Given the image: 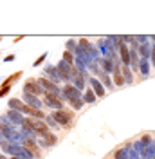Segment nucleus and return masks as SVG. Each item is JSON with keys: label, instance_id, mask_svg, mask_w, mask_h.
I'll return each mask as SVG.
<instances>
[{"label": "nucleus", "instance_id": "obj_8", "mask_svg": "<svg viewBox=\"0 0 155 159\" xmlns=\"http://www.w3.org/2000/svg\"><path fill=\"white\" fill-rule=\"evenodd\" d=\"M24 103L27 105V107H31V109H36V110H42V105H43V101L42 99H38V96H33V94H25L24 92Z\"/></svg>", "mask_w": 155, "mask_h": 159}, {"label": "nucleus", "instance_id": "obj_6", "mask_svg": "<svg viewBox=\"0 0 155 159\" xmlns=\"http://www.w3.org/2000/svg\"><path fill=\"white\" fill-rule=\"evenodd\" d=\"M43 74H45V78L51 80V81H54V83H58V81H61V78H60L58 74V69H56V65H45L43 67Z\"/></svg>", "mask_w": 155, "mask_h": 159}, {"label": "nucleus", "instance_id": "obj_15", "mask_svg": "<svg viewBox=\"0 0 155 159\" xmlns=\"http://www.w3.org/2000/svg\"><path fill=\"white\" fill-rule=\"evenodd\" d=\"M43 121L47 123V127H49V129H52V130H58V129H60L58 121H56V119L52 118V116H47V118L43 119Z\"/></svg>", "mask_w": 155, "mask_h": 159}, {"label": "nucleus", "instance_id": "obj_11", "mask_svg": "<svg viewBox=\"0 0 155 159\" xmlns=\"http://www.w3.org/2000/svg\"><path fill=\"white\" fill-rule=\"evenodd\" d=\"M7 105H9V110H18V112H22L24 107H25V103L20 101V99H16V98H11L9 101H7Z\"/></svg>", "mask_w": 155, "mask_h": 159}, {"label": "nucleus", "instance_id": "obj_7", "mask_svg": "<svg viewBox=\"0 0 155 159\" xmlns=\"http://www.w3.org/2000/svg\"><path fill=\"white\" fill-rule=\"evenodd\" d=\"M56 136L49 130V132H45L43 136H38V143H40V147H54L56 145Z\"/></svg>", "mask_w": 155, "mask_h": 159}, {"label": "nucleus", "instance_id": "obj_2", "mask_svg": "<svg viewBox=\"0 0 155 159\" xmlns=\"http://www.w3.org/2000/svg\"><path fill=\"white\" fill-rule=\"evenodd\" d=\"M24 92L25 94H33V96H45V90L40 85V81L38 80H33V78L24 83Z\"/></svg>", "mask_w": 155, "mask_h": 159}, {"label": "nucleus", "instance_id": "obj_12", "mask_svg": "<svg viewBox=\"0 0 155 159\" xmlns=\"http://www.w3.org/2000/svg\"><path fill=\"white\" fill-rule=\"evenodd\" d=\"M72 85H74L76 89H79V90L85 89V78H83V74H76L74 80H72Z\"/></svg>", "mask_w": 155, "mask_h": 159}, {"label": "nucleus", "instance_id": "obj_3", "mask_svg": "<svg viewBox=\"0 0 155 159\" xmlns=\"http://www.w3.org/2000/svg\"><path fill=\"white\" fill-rule=\"evenodd\" d=\"M51 116L58 121L60 127H67V125H70V121H72V114L67 112V110H54Z\"/></svg>", "mask_w": 155, "mask_h": 159}, {"label": "nucleus", "instance_id": "obj_22", "mask_svg": "<svg viewBox=\"0 0 155 159\" xmlns=\"http://www.w3.org/2000/svg\"><path fill=\"white\" fill-rule=\"evenodd\" d=\"M114 78H116L117 85H123V81H125V80H123V76H121V72H119V70H116V72H114Z\"/></svg>", "mask_w": 155, "mask_h": 159}, {"label": "nucleus", "instance_id": "obj_25", "mask_svg": "<svg viewBox=\"0 0 155 159\" xmlns=\"http://www.w3.org/2000/svg\"><path fill=\"white\" fill-rule=\"evenodd\" d=\"M0 159H7V157H6V156H2V154H0Z\"/></svg>", "mask_w": 155, "mask_h": 159}, {"label": "nucleus", "instance_id": "obj_1", "mask_svg": "<svg viewBox=\"0 0 155 159\" xmlns=\"http://www.w3.org/2000/svg\"><path fill=\"white\" fill-rule=\"evenodd\" d=\"M56 69H58V74H60V78H61V81H72L74 76L79 74L76 70V67L70 65V63H67L65 60H61V61L56 63Z\"/></svg>", "mask_w": 155, "mask_h": 159}, {"label": "nucleus", "instance_id": "obj_10", "mask_svg": "<svg viewBox=\"0 0 155 159\" xmlns=\"http://www.w3.org/2000/svg\"><path fill=\"white\" fill-rule=\"evenodd\" d=\"M88 83L92 85V90L96 92L97 98H101V96H105V89H103V85H101V81L97 78H88Z\"/></svg>", "mask_w": 155, "mask_h": 159}, {"label": "nucleus", "instance_id": "obj_14", "mask_svg": "<svg viewBox=\"0 0 155 159\" xmlns=\"http://www.w3.org/2000/svg\"><path fill=\"white\" fill-rule=\"evenodd\" d=\"M96 92L92 89H88V90H85V94H83V99H85V103H96Z\"/></svg>", "mask_w": 155, "mask_h": 159}, {"label": "nucleus", "instance_id": "obj_17", "mask_svg": "<svg viewBox=\"0 0 155 159\" xmlns=\"http://www.w3.org/2000/svg\"><path fill=\"white\" fill-rule=\"evenodd\" d=\"M121 60L125 61V65H128V63H130V54H128L126 45H121Z\"/></svg>", "mask_w": 155, "mask_h": 159}, {"label": "nucleus", "instance_id": "obj_9", "mask_svg": "<svg viewBox=\"0 0 155 159\" xmlns=\"http://www.w3.org/2000/svg\"><path fill=\"white\" fill-rule=\"evenodd\" d=\"M6 116H7V119H9L11 125H20V127H22V123H24V116H22V112H18V110H9Z\"/></svg>", "mask_w": 155, "mask_h": 159}, {"label": "nucleus", "instance_id": "obj_20", "mask_svg": "<svg viewBox=\"0 0 155 159\" xmlns=\"http://www.w3.org/2000/svg\"><path fill=\"white\" fill-rule=\"evenodd\" d=\"M49 54L47 52H43V54H42V56H38V60H36V61H34V63H33V67H38V65H42V63H43V61H45V58H47Z\"/></svg>", "mask_w": 155, "mask_h": 159}, {"label": "nucleus", "instance_id": "obj_13", "mask_svg": "<svg viewBox=\"0 0 155 159\" xmlns=\"http://www.w3.org/2000/svg\"><path fill=\"white\" fill-rule=\"evenodd\" d=\"M69 105L72 107L74 110H79L83 105H85V99L83 98H74V99H69Z\"/></svg>", "mask_w": 155, "mask_h": 159}, {"label": "nucleus", "instance_id": "obj_26", "mask_svg": "<svg viewBox=\"0 0 155 159\" xmlns=\"http://www.w3.org/2000/svg\"><path fill=\"white\" fill-rule=\"evenodd\" d=\"M153 61H155V49H153Z\"/></svg>", "mask_w": 155, "mask_h": 159}, {"label": "nucleus", "instance_id": "obj_18", "mask_svg": "<svg viewBox=\"0 0 155 159\" xmlns=\"http://www.w3.org/2000/svg\"><path fill=\"white\" fill-rule=\"evenodd\" d=\"M63 60H65L67 63H70V65H74V61H76V56H74L72 52H69V51H65V52H63Z\"/></svg>", "mask_w": 155, "mask_h": 159}, {"label": "nucleus", "instance_id": "obj_23", "mask_svg": "<svg viewBox=\"0 0 155 159\" xmlns=\"http://www.w3.org/2000/svg\"><path fill=\"white\" fill-rule=\"evenodd\" d=\"M116 159H126V152L125 150H117L116 152Z\"/></svg>", "mask_w": 155, "mask_h": 159}, {"label": "nucleus", "instance_id": "obj_19", "mask_svg": "<svg viewBox=\"0 0 155 159\" xmlns=\"http://www.w3.org/2000/svg\"><path fill=\"white\" fill-rule=\"evenodd\" d=\"M99 76H101V81L105 83V87H108V89L114 87V83H112V80L108 78V74H99Z\"/></svg>", "mask_w": 155, "mask_h": 159}, {"label": "nucleus", "instance_id": "obj_5", "mask_svg": "<svg viewBox=\"0 0 155 159\" xmlns=\"http://www.w3.org/2000/svg\"><path fill=\"white\" fill-rule=\"evenodd\" d=\"M74 98H81V90L76 89L74 85H65L63 87V94H61V101H69Z\"/></svg>", "mask_w": 155, "mask_h": 159}, {"label": "nucleus", "instance_id": "obj_24", "mask_svg": "<svg viewBox=\"0 0 155 159\" xmlns=\"http://www.w3.org/2000/svg\"><path fill=\"white\" fill-rule=\"evenodd\" d=\"M13 60H15V56L9 54V56H6V58H4V61H13Z\"/></svg>", "mask_w": 155, "mask_h": 159}, {"label": "nucleus", "instance_id": "obj_21", "mask_svg": "<svg viewBox=\"0 0 155 159\" xmlns=\"http://www.w3.org/2000/svg\"><path fill=\"white\" fill-rule=\"evenodd\" d=\"M101 63H103V69L107 70V72H110V70H112V61H110V60H103Z\"/></svg>", "mask_w": 155, "mask_h": 159}, {"label": "nucleus", "instance_id": "obj_4", "mask_svg": "<svg viewBox=\"0 0 155 159\" xmlns=\"http://www.w3.org/2000/svg\"><path fill=\"white\" fill-rule=\"evenodd\" d=\"M43 103H45L47 107H51V109H54V110H63V101H61L58 96H54V94H47V92H45Z\"/></svg>", "mask_w": 155, "mask_h": 159}, {"label": "nucleus", "instance_id": "obj_16", "mask_svg": "<svg viewBox=\"0 0 155 159\" xmlns=\"http://www.w3.org/2000/svg\"><path fill=\"white\" fill-rule=\"evenodd\" d=\"M78 45H79V43H78L76 40H69L67 43H65V51H69V52H72V54H74L76 49H78Z\"/></svg>", "mask_w": 155, "mask_h": 159}]
</instances>
